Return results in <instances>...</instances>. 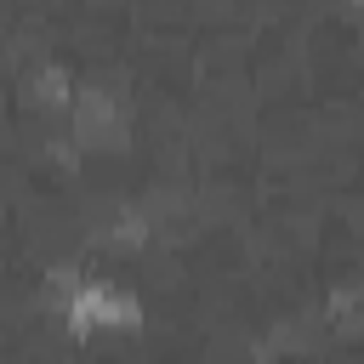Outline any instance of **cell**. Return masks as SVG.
<instances>
[{
  "instance_id": "cell-1",
  "label": "cell",
  "mask_w": 364,
  "mask_h": 364,
  "mask_svg": "<svg viewBox=\"0 0 364 364\" xmlns=\"http://www.w3.org/2000/svg\"><path fill=\"white\" fill-rule=\"evenodd\" d=\"M148 318V301L142 290L119 273V267H85L68 296L57 301V324L74 347H91V341H131Z\"/></svg>"
},
{
  "instance_id": "cell-2",
  "label": "cell",
  "mask_w": 364,
  "mask_h": 364,
  "mask_svg": "<svg viewBox=\"0 0 364 364\" xmlns=\"http://www.w3.org/2000/svg\"><path fill=\"white\" fill-rule=\"evenodd\" d=\"M131 97L108 80H80L74 85V102L63 114V136L80 148V154H119L131 142Z\"/></svg>"
},
{
  "instance_id": "cell-3",
  "label": "cell",
  "mask_w": 364,
  "mask_h": 364,
  "mask_svg": "<svg viewBox=\"0 0 364 364\" xmlns=\"http://www.w3.org/2000/svg\"><path fill=\"white\" fill-rule=\"evenodd\" d=\"M74 85H80V68L63 63V57H46L34 63L23 80H17V108L28 119H46V125H63L68 102H74Z\"/></svg>"
},
{
  "instance_id": "cell-4",
  "label": "cell",
  "mask_w": 364,
  "mask_h": 364,
  "mask_svg": "<svg viewBox=\"0 0 364 364\" xmlns=\"http://www.w3.org/2000/svg\"><path fill=\"white\" fill-rule=\"evenodd\" d=\"M341 17H353V23H364V0H330Z\"/></svg>"
}]
</instances>
